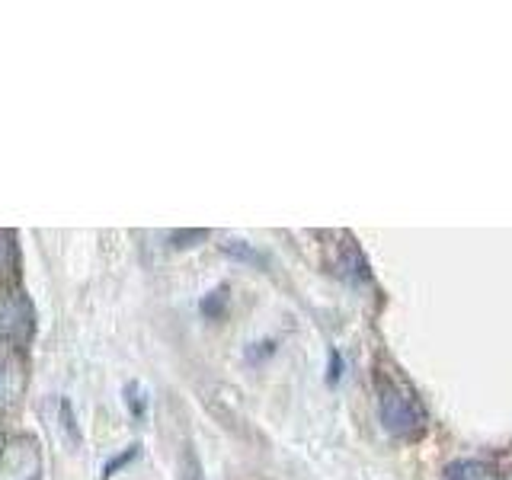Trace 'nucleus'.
<instances>
[{"label": "nucleus", "instance_id": "nucleus-1", "mask_svg": "<svg viewBox=\"0 0 512 480\" xmlns=\"http://www.w3.org/2000/svg\"><path fill=\"white\" fill-rule=\"evenodd\" d=\"M378 416L384 432L394 439H416L429 426V416L426 407L420 404V397L413 394L410 384L391 375L378 378Z\"/></svg>", "mask_w": 512, "mask_h": 480}, {"label": "nucleus", "instance_id": "nucleus-2", "mask_svg": "<svg viewBox=\"0 0 512 480\" xmlns=\"http://www.w3.org/2000/svg\"><path fill=\"white\" fill-rule=\"evenodd\" d=\"M42 477H45V458L36 439L16 436L4 442V452H0V480H42Z\"/></svg>", "mask_w": 512, "mask_h": 480}, {"label": "nucleus", "instance_id": "nucleus-3", "mask_svg": "<svg viewBox=\"0 0 512 480\" xmlns=\"http://www.w3.org/2000/svg\"><path fill=\"white\" fill-rule=\"evenodd\" d=\"M32 333V308L23 295H0V340L10 343H26Z\"/></svg>", "mask_w": 512, "mask_h": 480}, {"label": "nucleus", "instance_id": "nucleus-4", "mask_svg": "<svg viewBox=\"0 0 512 480\" xmlns=\"http://www.w3.org/2000/svg\"><path fill=\"white\" fill-rule=\"evenodd\" d=\"M26 391V365L16 349H0V410L13 407Z\"/></svg>", "mask_w": 512, "mask_h": 480}, {"label": "nucleus", "instance_id": "nucleus-5", "mask_svg": "<svg viewBox=\"0 0 512 480\" xmlns=\"http://www.w3.org/2000/svg\"><path fill=\"white\" fill-rule=\"evenodd\" d=\"M336 272H340V276H343L346 282H352V285L372 282V272H368L365 256H362L359 244H356V240H352V237L343 244L340 256H336Z\"/></svg>", "mask_w": 512, "mask_h": 480}, {"label": "nucleus", "instance_id": "nucleus-6", "mask_svg": "<svg viewBox=\"0 0 512 480\" xmlns=\"http://www.w3.org/2000/svg\"><path fill=\"white\" fill-rule=\"evenodd\" d=\"M442 480H503V474L493 468L487 461H477V458H461L452 461L448 468L442 471Z\"/></svg>", "mask_w": 512, "mask_h": 480}, {"label": "nucleus", "instance_id": "nucleus-7", "mask_svg": "<svg viewBox=\"0 0 512 480\" xmlns=\"http://www.w3.org/2000/svg\"><path fill=\"white\" fill-rule=\"evenodd\" d=\"M122 404H125L128 413H132L135 423H148V416H151V394H148V388H144L141 381H125Z\"/></svg>", "mask_w": 512, "mask_h": 480}, {"label": "nucleus", "instance_id": "nucleus-8", "mask_svg": "<svg viewBox=\"0 0 512 480\" xmlns=\"http://www.w3.org/2000/svg\"><path fill=\"white\" fill-rule=\"evenodd\" d=\"M176 480H205V468L199 452L192 448V442H186L180 448V461H176Z\"/></svg>", "mask_w": 512, "mask_h": 480}, {"label": "nucleus", "instance_id": "nucleus-9", "mask_svg": "<svg viewBox=\"0 0 512 480\" xmlns=\"http://www.w3.org/2000/svg\"><path fill=\"white\" fill-rule=\"evenodd\" d=\"M228 301H231V285H218L212 288L202 301H199V311L208 317V320H221L228 314Z\"/></svg>", "mask_w": 512, "mask_h": 480}, {"label": "nucleus", "instance_id": "nucleus-10", "mask_svg": "<svg viewBox=\"0 0 512 480\" xmlns=\"http://www.w3.org/2000/svg\"><path fill=\"white\" fill-rule=\"evenodd\" d=\"M58 429L64 442H68L71 448H80V429H77V420H74V407L68 397L58 400Z\"/></svg>", "mask_w": 512, "mask_h": 480}, {"label": "nucleus", "instance_id": "nucleus-11", "mask_svg": "<svg viewBox=\"0 0 512 480\" xmlns=\"http://www.w3.org/2000/svg\"><path fill=\"white\" fill-rule=\"evenodd\" d=\"M224 253L234 256V260H240V263L266 269V253H260L253 244H244V240H228V244H224Z\"/></svg>", "mask_w": 512, "mask_h": 480}, {"label": "nucleus", "instance_id": "nucleus-12", "mask_svg": "<svg viewBox=\"0 0 512 480\" xmlns=\"http://www.w3.org/2000/svg\"><path fill=\"white\" fill-rule=\"evenodd\" d=\"M135 455H138V442H132V445H128V448H125V452H122V455H112V458H109V461L103 464V480H109V477H112V474H116V471H122V468H125V464H128V461H132Z\"/></svg>", "mask_w": 512, "mask_h": 480}, {"label": "nucleus", "instance_id": "nucleus-13", "mask_svg": "<svg viewBox=\"0 0 512 480\" xmlns=\"http://www.w3.org/2000/svg\"><path fill=\"white\" fill-rule=\"evenodd\" d=\"M208 237V231L202 228V231H173L170 234V244L176 247V250H186V247H199V240H205Z\"/></svg>", "mask_w": 512, "mask_h": 480}, {"label": "nucleus", "instance_id": "nucleus-14", "mask_svg": "<svg viewBox=\"0 0 512 480\" xmlns=\"http://www.w3.org/2000/svg\"><path fill=\"white\" fill-rule=\"evenodd\" d=\"M13 266V244L7 234H0V272H7Z\"/></svg>", "mask_w": 512, "mask_h": 480}, {"label": "nucleus", "instance_id": "nucleus-15", "mask_svg": "<svg viewBox=\"0 0 512 480\" xmlns=\"http://www.w3.org/2000/svg\"><path fill=\"white\" fill-rule=\"evenodd\" d=\"M340 375H343V356H340V352H336V349H330V384H336V381H340Z\"/></svg>", "mask_w": 512, "mask_h": 480}, {"label": "nucleus", "instance_id": "nucleus-16", "mask_svg": "<svg viewBox=\"0 0 512 480\" xmlns=\"http://www.w3.org/2000/svg\"><path fill=\"white\" fill-rule=\"evenodd\" d=\"M0 452H4V436H0Z\"/></svg>", "mask_w": 512, "mask_h": 480}]
</instances>
